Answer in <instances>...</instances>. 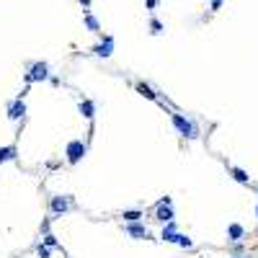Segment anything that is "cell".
Returning a JSON list of instances; mask_svg holds the SVG:
<instances>
[{"mask_svg": "<svg viewBox=\"0 0 258 258\" xmlns=\"http://www.w3.org/2000/svg\"><path fill=\"white\" fill-rule=\"evenodd\" d=\"M176 217L173 215V209H171V204H155V219H158V222H171V219Z\"/></svg>", "mask_w": 258, "mask_h": 258, "instance_id": "obj_8", "label": "cell"}, {"mask_svg": "<svg viewBox=\"0 0 258 258\" xmlns=\"http://www.w3.org/2000/svg\"><path fill=\"white\" fill-rule=\"evenodd\" d=\"M86 152H88V145L83 142V140H70L67 147H64V155H67V163L70 165H78L83 158H86Z\"/></svg>", "mask_w": 258, "mask_h": 258, "instance_id": "obj_2", "label": "cell"}, {"mask_svg": "<svg viewBox=\"0 0 258 258\" xmlns=\"http://www.w3.org/2000/svg\"><path fill=\"white\" fill-rule=\"evenodd\" d=\"M176 243H178L181 248H194V240H191V237H189V235H181V233H178V237H176Z\"/></svg>", "mask_w": 258, "mask_h": 258, "instance_id": "obj_18", "label": "cell"}, {"mask_svg": "<svg viewBox=\"0 0 258 258\" xmlns=\"http://www.w3.org/2000/svg\"><path fill=\"white\" fill-rule=\"evenodd\" d=\"M36 256H39V258H49L52 253H49V248H47V245H39V248H36Z\"/></svg>", "mask_w": 258, "mask_h": 258, "instance_id": "obj_19", "label": "cell"}, {"mask_svg": "<svg viewBox=\"0 0 258 258\" xmlns=\"http://www.w3.org/2000/svg\"><path fill=\"white\" fill-rule=\"evenodd\" d=\"M49 78V64L47 62H31L26 72V83H42Z\"/></svg>", "mask_w": 258, "mask_h": 258, "instance_id": "obj_3", "label": "cell"}, {"mask_svg": "<svg viewBox=\"0 0 258 258\" xmlns=\"http://www.w3.org/2000/svg\"><path fill=\"white\" fill-rule=\"evenodd\" d=\"M171 122H173V127L178 129V134H181V137H186V140H196V137H199V127L194 124L191 119H186L183 114L171 111Z\"/></svg>", "mask_w": 258, "mask_h": 258, "instance_id": "obj_1", "label": "cell"}, {"mask_svg": "<svg viewBox=\"0 0 258 258\" xmlns=\"http://www.w3.org/2000/svg\"><path fill=\"white\" fill-rule=\"evenodd\" d=\"M44 245H47V248H54V245H57V240H54V235H52V233L44 235Z\"/></svg>", "mask_w": 258, "mask_h": 258, "instance_id": "obj_20", "label": "cell"}, {"mask_svg": "<svg viewBox=\"0 0 258 258\" xmlns=\"http://www.w3.org/2000/svg\"><path fill=\"white\" fill-rule=\"evenodd\" d=\"M163 31H165L163 21H158V18H150V34H152V36H160Z\"/></svg>", "mask_w": 258, "mask_h": 258, "instance_id": "obj_17", "label": "cell"}, {"mask_svg": "<svg viewBox=\"0 0 258 258\" xmlns=\"http://www.w3.org/2000/svg\"><path fill=\"white\" fill-rule=\"evenodd\" d=\"M8 119H11V122H18V119H23L26 116V104H23V98L18 96V98H13L11 104H8Z\"/></svg>", "mask_w": 258, "mask_h": 258, "instance_id": "obj_6", "label": "cell"}, {"mask_svg": "<svg viewBox=\"0 0 258 258\" xmlns=\"http://www.w3.org/2000/svg\"><path fill=\"white\" fill-rule=\"evenodd\" d=\"M243 237H245V227H243V225L233 222V225L227 227V240H230V243H240Z\"/></svg>", "mask_w": 258, "mask_h": 258, "instance_id": "obj_9", "label": "cell"}, {"mask_svg": "<svg viewBox=\"0 0 258 258\" xmlns=\"http://www.w3.org/2000/svg\"><path fill=\"white\" fill-rule=\"evenodd\" d=\"M83 23H86V29L88 31H93V34H98L101 31V23H98V18L90 13V11H83Z\"/></svg>", "mask_w": 258, "mask_h": 258, "instance_id": "obj_11", "label": "cell"}, {"mask_svg": "<svg viewBox=\"0 0 258 258\" xmlns=\"http://www.w3.org/2000/svg\"><path fill=\"white\" fill-rule=\"evenodd\" d=\"M124 233L129 237H134V240H155L152 233L147 230V225H142V222H124Z\"/></svg>", "mask_w": 258, "mask_h": 258, "instance_id": "obj_4", "label": "cell"}, {"mask_svg": "<svg viewBox=\"0 0 258 258\" xmlns=\"http://www.w3.org/2000/svg\"><path fill=\"white\" fill-rule=\"evenodd\" d=\"M49 233V219H44V222H42V235H47Z\"/></svg>", "mask_w": 258, "mask_h": 258, "instance_id": "obj_23", "label": "cell"}, {"mask_svg": "<svg viewBox=\"0 0 258 258\" xmlns=\"http://www.w3.org/2000/svg\"><path fill=\"white\" fill-rule=\"evenodd\" d=\"M134 88H137V93H140V96L150 98V101H158V93H155V90H152L150 86H147V83H142V80H140V83H137Z\"/></svg>", "mask_w": 258, "mask_h": 258, "instance_id": "obj_15", "label": "cell"}, {"mask_svg": "<svg viewBox=\"0 0 258 258\" xmlns=\"http://www.w3.org/2000/svg\"><path fill=\"white\" fill-rule=\"evenodd\" d=\"M158 5H160V0H145V8H147V11H155Z\"/></svg>", "mask_w": 258, "mask_h": 258, "instance_id": "obj_22", "label": "cell"}, {"mask_svg": "<svg viewBox=\"0 0 258 258\" xmlns=\"http://www.w3.org/2000/svg\"><path fill=\"white\" fill-rule=\"evenodd\" d=\"M227 171H230V176H233L237 183H243V186H248V183H251V178H248V173H245L243 168H235V165H230Z\"/></svg>", "mask_w": 258, "mask_h": 258, "instance_id": "obj_14", "label": "cell"}, {"mask_svg": "<svg viewBox=\"0 0 258 258\" xmlns=\"http://www.w3.org/2000/svg\"><path fill=\"white\" fill-rule=\"evenodd\" d=\"M80 5H83V8H86V11H88V8H90V0H80Z\"/></svg>", "mask_w": 258, "mask_h": 258, "instance_id": "obj_24", "label": "cell"}, {"mask_svg": "<svg viewBox=\"0 0 258 258\" xmlns=\"http://www.w3.org/2000/svg\"><path fill=\"white\" fill-rule=\"evenodd\" d=\"M209 3H212V13H217L219 8L225 5V0H209Z\"/></svg>", "mask_w": 258, "mask_h": 258, "instance_id": "obj_21", "label": "cell"}, {"mask_svg": "<svg viewBox=\"0 0 258 258\" xmlns=\"http://www.w3.org/2000/svg\"><path fill=\"white\" fill-rule=\"evenodd\" d=\"M256 217H258V204H256Z\"/></svg>", "mask_w": 258, "mask_h": 258, "instance_id": "obj_25", "label": "cell"}, {"mask_svg": "<svg viewBox=\"0 0 258 258\" xmlns=\"http://www.w3.org/2000/svg\"><path fill=\"white\" fill-rule=\"evenodd\" d=\"M163 240L165 243H176V237H178V227H176V222H173V219H171V222H165V227H163Z\"/></svg>", "mask_w": 258, "mask_h": 258, "instance_id": "obj_10", "label": "cell"}, {"mask_svg": "<svg viewBox=\"0 0 258 258\" xmlns=\"http://www.w3.org/2000/svg\"><path fill=\"white\" fill-rule=\"evenodd\" d=\"M78 111L83 114V116H86L88 119V122H90V119H93L96 116V104H93V101H80V104H78Z\"/></svg>", "mask_w": 258, "mask_h": 258, "instance_id": "obj_12", "label": "cell"}, {"mask_svg": "<svg viewBox=\"0 0 258 258\" xmlns=\"http://www.w3.org/2000/svg\"><path fill=\"white\" fill-rule=\"evenodd\" d=\"M93 54H96V57H104V60L111 57V54H114V36H104V39L93 47Z\"/></svg>", "mask_w": 258, "mask_h": 258, "instance_id": "obj_7", "label": "cell"}, {"mask_svg": "<svg viewBox=\"0 0 258 258\" xmlns=\"http://www.w3.org/2000/svg\"><path fill=\"white\" fill-rule=\"evenodd\" d=\"M16 158H18V147L16 145L0 147V163H8V160H16Z\"/></svg>", "mask_w": 258, "mask_h": 258, "instance_id": "obj_13", "label": "cell"}, {"mask_svg": "<svg viewBox=\"0 0 258 258\" xmlns=\"http://www.w3.org/2000/svg\"><path fill=\"white\" fill-rule=\"evenodd\" d=\"M145 215H142V209H127V212H122V219L124 222H140Z\"/></svg>", "mask_w": 258, "mask_h": 258, "instance_id": "obj_16", "label": "cell"}, {"mask_svg": "<svg viewBox=\"0 0 258 258\" xmlns=\"http://www.w3.org/2000/svg\"><path fill=\"white\" fill-rule=\"evenodd\" d=\"M49 209H52V215H54V217H62L64 212H70V209H72V196H52Z\"/></svg>", "mask_w": 258, "mask_h": 258, "instance_id": "obj_5", "label": "cell"}]
</instances>
